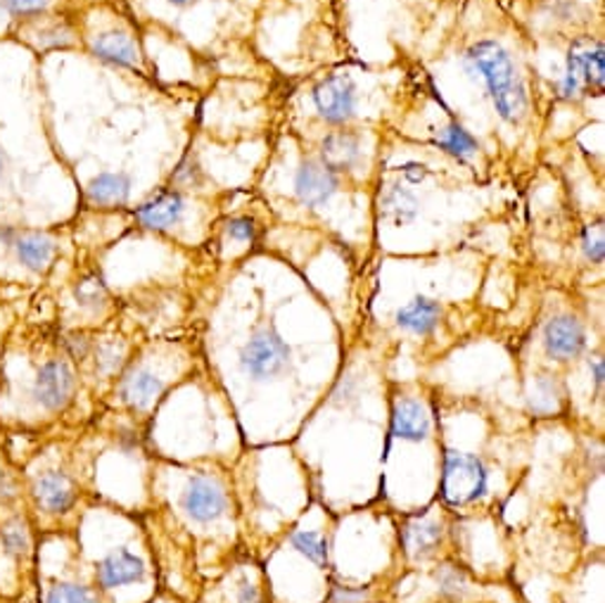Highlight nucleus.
<instances>
[{"label": "nucleus", "instance_id": "f257e3e1", "mask_svg": "<svg viewBox=\"0 0 605 603\" xmlns=\"http://www.w3.org/2000/svg\"><path fill=\"white\" fill-rule=\"evenodd\" d=\"M465 62L484 81L501 120L513 129L523 126L530 116L532 93L523 67L511 48L494 39H482L468 48Z\"/></svg>", "mask_w": 605, "mask_h": 603}, {"label": "nucleus", "instance_id": "f03ea898", "mask_svg": "<svg viewBox=\"0 0 605 603\" xmlns=\"http://www.w3.org/2000/svg\"><path fill=\"white\" fill-rule=\"evenodd\" d=\"M603 93V41L582 37L567 50L558 95L577 100L582 93Z\"/></svg>", "mask_w": 605, "mask_h": 603}, {"label": "nucleus", "instance_id": "7ed1b4c3", "mask_svg": "<svg viewBox=\"0 0 605 603\" xmlns=\"http://www.w3.org/2000/svg\"><path fill=\"white\" fill-rule=\"evenodd\" d=\"M290 347L283 340V335L264 324L252 333V338L240 347V368L243 374L255 380H268L288 371Z\"/></svg>", "mask_w": 605, "mask_h": 603}, {"label": "nucleus", "instance_id": "20e7f679", "mask_svg": "<svg viewBox=\"0 0 605 603\" xmlns=\"http://www.w3.org/2000/svg\"><path fill=\"white\" fill-rule=\"evenodd\" d=\"M486 468L482 459L461 451H447L442 468V497L449 507H468L486 492Z\"/></svg>", "mask_w": 605, "mask_h": 603}, {"label": "nucleus", "instance_id": "39448f33", "mask_svg": "<svg viewBox=\"0 0 605 603\" xmlns=\"http://www.w3.org/2000/svg\"><path fill=\"white\" fill-rule=\"evenodd\" d=\"M76 392V374L66 359H48L39 366L31 382V397L43 411H62L72 405Z\"/></svg>", "mask_w": 605, "mask_h": 603}, {"label": "nucleus", "instance_id": "423d86ee", "mask_svg": "<svg viewBox=\"0 0 605 603\" xmlns=\"http://www.w3.org/2000/svg\"><path fill=\"white\" fill-rule=\"evenodd\" d=\"M357 93H359L357 83L347 74H332L324 79L311 93L316 114L335 129L349 126V122L357 116V108H359Z\"/></svg>", "mask_w": 605, "mask_h": 603}, {"label": "nucleus", "instance_id": "0eeeda50", "mask_svg": "<svg viewBox=\"0 0 605 603\" xmlns=\"http://www.w3.org/2000/svg\"><path fill=\"white\" fill-rule=\"evenodd\" d=\"M316 157L321 160L330 172L345 174L357 172L363 164V133L349 126H340L321 139Z\"/></svg>", "mask_w": 605, "mask_h": 603}, {"label": "nucleus", "instance_id": "6e6552de", "mask_svg": "<svg viewBox=\"0 0 605 603\" xmlns=\"http://www.w3.org/2000/svg\"><path fill=\"white\" fill-rule=\"evenodd\" d=\"M342 186L345 178L330 172L318 157H307L299 164V170L295 174V195L299 200V205L305 207L326 205L335 193L342 191Z\"/></svg>", "mask_w": 605, "mask_h": 603}, {"label": "nucleus", "instance_id": "1a4fd4ad", "mask_svg": "<svg viewBox=\"0 0 605 603\" xmlns=\"http://www.w3.org/2000/svg\"><path fill=\"white\" fill-rule=\"evenodd\" d=\"M542 343L546 357L553 361H575L586 349V328L573 314H558L546 321Z\"/></svg>", "mask_w": 605, "mask_h": 603}, {"label": "nucleus", "instance_id": "9d476101", "mask_svg": "<svg viewBox=\"0 0 605 603\" xmlns=\"http://www.w3.org/2000/svg\"><path fill=\"white\" fill-rule=\"evenodd\" d=\"M76 482L64 471H45L31 482L33 504L48 515L70 513L76 504Z\"/></svg>", "mask_w": 605, "mask_h": 603}, {"label": "nucleus", "instance_id": "9b49d317", "mask_svg": "<svg viewBox=\"0 0 605 603\" xmlns=\"http://www.w3.org/2000/svg\"><path fill=\"white\" fill-rule=\"evenodd\" d=\"M181 504L195 523H214L226 513V492L216 480L197 476L188 482Z\"/></svg>", "mask_w": 605, "mask_h": 603}, {"label": "nucleus", "instance_id": "f8f14e48", "mask_svg": "<svg viewBox=\"0 0 605 603\" xmlns=\"http://www.w3.org/2000/svg\"><path fill=\"white\" fill-rule=\"evenodd\" d=\"M188 209V200L181 191L166 188L153 195L136 209V219L147 231H170L181 224Z\"/></svg>", "mask_w": 605, "mask_h": 603}, {"label": "nucleus", "instance_id": "ddd939ff", "mask_svg": "<svg viewBox=\"0 0 605 603\" xmlns=\"http://www.w3.org/2000/svg\"><path fill=\"white\" fill-rule=\"evenodd\" d=\"M145 578V563L141 556L131 554L129 549H116L107 554L95 568V580L100 590L112 592L126 587V584L141 582Z\"/></svg>", "mask_w": 605, "mask_h": 603}, {"label": "nucleus", "instance_id": "4468645a", "mask_svg": "<svg viewBox=\"0 0 605 603\" xmlns=\"http://www.w3.org/2000/svg\"><path fill=\"white\" fill-rule=\"evenodd\" d=\"M164 392V380L147 366H131L129 371L122 376L120 382V399L126 407L143 411L155 405V399Z\"/></svg>", "mask_w": 605, "mask_h": 603}, {"label": "nucleus", "instance_id": "2eb2a0df", "mask_svg": "<svg viewBox=\"0 0 605 603\" xmlns=\"http://www.w3.org/2000/svg\"><path fill=\"white\" fill-rule=\"evenodd\" d=\"M432 428L428 407L420 399L401 397L394 401L392 411V435L407 442H423Z\"/></svg>", "mask_w": 605, "mask_h": 603}, {"label": "nucleus", "instance_id": "dca6fc26", "mask_svg": "<svg viewBox=\"0 0 605 603\" xmlns=\"http://www.w3.org/2000/svg\"><path fill=\"white\" fill-rule=\"evenodd\" d=\"M12 249L17 255V262H20L24 269L33 274H45L58 255V243L53 236H48V233L29 231L17 233L12 241Z\"/></svg>", "mask_w": 605, "mask_h": 603}, {"label": "nucleus", "instance_id": "f3484780", "mask_svg": "<svg viewBox=\"0 0 605 603\" xmlns=\"http://www.w3.org/2000/svg\"><path fill=\"white\" fill-rule=\"evenodd\" d=\"M444 316L442 302L432 297H413L409 305H403L397 311V328L409 335H430L437 326H440Z\"/></svg>", "mask_w": 605, "mask_h": 603}, {"label": "nucleus", "instance_id": "a211bd4d", "mask_svg": "<svg viewBox=\"0 0 605 603\" xmlns=\"http://www.w3.org/2000/svg\"><path fill=\"white\" fill-rule=\"evenodd\" d=\"M442 540H444L442 523L430 521V518H413V521L403 525L401 530V544L411 559H425L434 554Z\"/></svg>", "mask_w": 605, "mask_h": 603}, {"label": "nucleus", "instance_id": "6ab92c4d", "mask_svg": "<svg viewBox=\"0 0 605 603\" xmlns=\"http://www.w3.org/2000/svg\"><path fill=\"white\" fill-rule=\"evenodd\" d=\"M131 195V176L124 172L98 174L86 186V200L93 207H122Z\"/></svg>", "mask_w": 605, "mask_h": 603}, {"label": "nucleus", "instance_id": "aec40b11", "mask_svg": "<svg viewBox=\"0 0 605 603\" xmlns=\"http://www.w3.org/2000/svg\"><path fill=\"white\" fill-rule=\"evenodd\" d=\"M91 50H93L95 58L112 62V64H120V67H136L141 60L139 43L124 31L100 33L98 39H93Z\"/></svg>", "mask_w": 605, "mask_h": 603}, {"label": "nucleus", "instance_id": "412c9836", "mask_svg": "<svg viewBox=\"0 0 605 603\" xmlns=\"http://www.w3.org/2000/svg\"><path fill=\"white\" fill-rule=\"evenodd\" d=\"M33 549V538H31V525L27 521V515L22 513H12L0 523V551L14 563H22L24 559L31 556Z\"/></svg>", "mask_w": 605, "mask_h": 603}, {"label": "nucleus", "instance_id": "4be33fe9", "mask_svg": "<svg viewBox=\"0 0 605 603\" xmlns=\"http://www.w3.org/2000/svg\"><path fill=\"white\" fill-rule=\"evenodd\" d=\"M437 145H440V150H444L447 155H451L453 160H459V162L475 160L480 153L478 139L457 120V116H451V122L440 131V136H437Z\"/></svg>", "mask_w": 605, "mask_h": 603}, {"label": "nucleus", "instance_id": "5701e85b", "mask_svg": "<svg viewBox=\"0 0 605 603\" xmlns=\"http://www.w3.org/2000/svg\"><path fill=\"white\" fill-rule=\"evenodd\" d=\"M91 357H93L98 374L114 376L126 364V343L120 338L93 340Z\"/></svg>", "mask_w": 605, "mask_h": 603}, {"label": "nucleus", "instance_id": "b1692460", "mask_svg": "<svg viewBox=\"0 0 605 603\" xmlns=\"http://www.w3.org/2000/svg\"><path fill=\"white\" fill-rule=\"evenodd\" d=\"M416 209H418L416 195L403 186H392L382 197V212L384 216H390L397 226L409 224L416 216Z\"/></svg>", "mask_w": 605, "mask_h": 603}, {"label": "nucleus", "instance_id": "393cba45", "mask_svg": "<svg viewBox=\"0 0 605 603\" xmlns=\"http://www.w3.org/2000/svg\"><path fill=\"white\" fill-rule=\"evenodd\" d=\"M72 295H74L76 305L81 309H89V311H98L107 305V288H105L103 278H100V274H95V272L81 276L74 283Z\"/></svg>", "mask_w": 605, "mask_h": 603}, {"label": "nucleus", "instance_id": "a878e982", "mask_svg": "<svg viewBox=\"0 0 605 603\" xmlns=\"http://www.w3.org/2000/svg\"><path fill=\"white\" fill-rule=\"evenodd\" d=\"M290 544H293V549L297 551V554H301L305 559H309L311 563L321 565V568L328 565V542H326L324 534L301 530V532H295V534H293Z\"/></svg>", "mask_w": 605, "mask_h": 603}, {"label": "nucleus", "instance_id": "bb28decb", "mask_svg": "<svg viewBox=\"0 0 605 603\" xmlns=\"http://www.w3.org/2000/svg\"><path fill=\"white\" fill-rule=\"evenodd\" d=\"M31 43L37 48H66L74 41V29L66 22H50L31 31Z\"/></svg>", "mask_w": 605, "mask_h": 603}, {"label": "nucleus", "instance_id": "cd10ccee", "mask_svg": "<svg viewBox=\"0 0 605 603\" xmlns=\"http://www.w3.org/2000/svg\"><path fill=\"white\" fill-rule=\"evenodd\" d=\"M45 603H98V594L76 582H58L45 594Z\"/></svg>", "mask_w": 605, "mask_h": 603}, {"label": "nucleus", "instance_id": "c85d7f7f", "mask_svg": "<svg viewBox=\"0 0 605 603\" xmlns=\"http://www.w3.org/2000/svg\"><path fill=\"white\" fill-rule=\"evenodd\" d=\"M437 587H440V594L447 599H459L468 590V575L461 571L459 565L447 563L434 575Z\"/></svg>", "mask_w": 605, "mask_h": 603}, {"label": "nucleus", "instance_id": "c756f323", "mask_svg": "<svg viewBox=\"0 0 605 603\" xmlns=\"http://www.w3.org/2000/svg\"><path fill=\"white\" fill-rule=\"evenodd\" d=\"M205 181V174H202L199 164L188 155L183 157V162L176 166V172L172 174V183L174 191H188V188H197V183Z\"/></svg>", "mask_w": 605, "mask_h": 603}, {"label": "nucleus", "instance_id": "7c9ffc66", "mask_svg": "<svg viewBox=\"0 0 605 603\" xmlns=\"http://www.w3.org/2000/svg\"><path fill=\"white\" fill-rule=\"evenodd\" d=\"M582 253L586 262H592L594 266L603 264V228L601 224L594 228H586L584 238H582Z\"/></svg>", "mask_w": 605, "mask_h": 603}, {"label": "nucleus", "instance_id": "2f4dec72", "mask_svg": "<svg viewBox=\"0 0 605 603\" xmlns=\"http://www.w3.org/2000/svg\"><path fill=\"white\" fill-rule=\"evenodd\" d=\"M48 6L50 0H0V8H6L14 17H39Z\"/></svg>", "mask_w": 605, "mask_h": 603}, {"label": "nucleus", "instance_id": "473e14b6", "mask_svg": "<svg viewBox=\"0 0 605 603\" xmlns=\"http://www.w3.org/2000/svg\"><path fill=\"white\" fill-rule=\"evenodd\" d=\"M226 233L233 241L247 243L257 238V224L255 219H249V216H233V219H228L226 224Z\"/></svg>", "mask_w": 605, "mask_h": 603}, {"label": "nucleus", "instance_id": "72a5a7b5", "mask_svg": "<svg viewBox=\"0 0 605 603\" xmlns=\"http://www.w3.org/2000/svg\"><path fill=\"white\" fill-rule=\"evenodd\" d=\"M20 482L10 471H0V509H12L20 501Z\"/></svg>", "mask_w": 605, "mask_h": 603}, {"label": "nucleus", "instance_id": "f704fd0d", "mask_svg": "<svg viewBox=\"0 0 605 603\" xmlns=\"http://www.w3.org/2000/svg\"><path fill=\"white\" fill-rule=\"evenodd\" d=\"M66 349H70V355L76 361H86L91 357L93 340L89 338L86 333H74V335H70V338H66Z\"/></svg>", "mask_w": 605, "mask_h": 603}, {"label": "nucleus", "instance_id": "c9c22d12", "mask_svg": "<svg viewBox=\"0 0 605 603\" xmlns=\"http://www.w3.org/2000/svg\"><path fill=\"white\" fill-rule=\"evenodd\" d=\"M371 599V592L368 590H355V587H335L330 594V603H366Z\"/></svg>", "mask_w": 605, "mask_h": 603}, {"label": "nucleus", "instance_id": "e433bc0d", "mask_svg": "<svg viewBox=\"0 0 605 603\" xmlns=\"http://www.w3.org/2000/svg\"><path fill=\"white\" fill-rule=\"evenodd\" d=\"M594 382H596L598 390L603 388V359L601 357L594 359Z\"/></svg>", "mask_w": 605, "mask_h": 603}, {"label": "nucleus", "instance_id": "4c0bfd02", "mask_svg": "<svg viewBox=\"0 0 605 603\" xmlns=\"http://www.w3.org/2000/svg\"><path fill=\"white\" fill-rule=\"evenodd\" d=\"M170 3H172V6H178V8H183V6H191V3H193V0H170Z\"/></svg>", "mask_w": 605, "mask_h": 603}, {"label": "nucleus", "instance_id": "58836bf2", "mask_svg": "<svg viewBox=\"0 0 605 603\" xmlns=\"http://www.w3.org/2000/svg\"><path fill=\"white\" fill-rule=\"evenodd\" d=\"M0 174H3V155H0Z\"/></svg>", "mask_w": 605, "mask_h": 603}]
</instances>
